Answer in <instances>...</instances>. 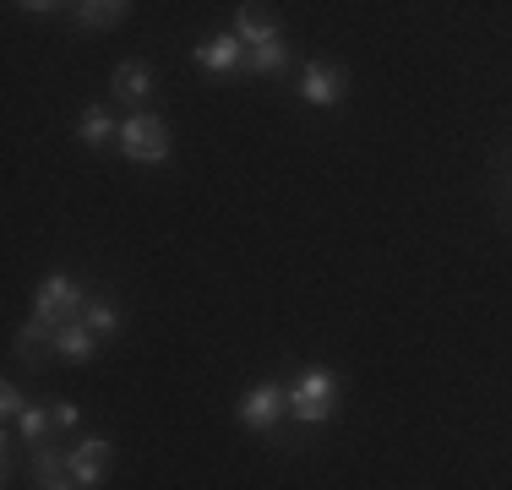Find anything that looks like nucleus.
Listing matches in <instances>:
<instances>
[{"mask_svg":"<svg viewBox=\"0 0 512 490\" xmlns=\"http://www.w3.org/2000/svg\"><path fill=\"white\" fill-rule=\"evenodd\" d=\"M126 17H131L126 0H88V6H77V22H82V28H120Z\"/></svg>","mask_w":512,"mask_h":490,"instance_id":"13","label":"nucleus"},{"mask_svg":"<svg viewBox=\"0 0 512 490\" xmlns=\"http://www.w3.org/2000/svg\"><path fill=\"white\" fill-rule=\"evenodd\" d=\"M50 425H55V414L44 409V403H33V409L17 420V431H22V441H28V447H44V436H50Z\"/></svg>","mask_w":512,"mask_h":490,"instance_id":"15","label":"nucleus"},{"mask_svg":"<svg viewBox=\"0 0 512 490\" xmlns=\"http://www.w3.org/2000/svg\"><path fill=\"white\" fill-rule=\"evenodd\" d=\"M120 153L131 158V164H164L169 158V126L158 115H126L120 120Z\"/></svg>","mask_w":512,"mask_h":490,"instance_id":"2","label":"nucleus"},{"mask_svg":"<svg viewBox=\"0 0 512 490\" xmlns=\"http://www.w3.org/2000/svg\"><path fill=\"white\" fill-rule=\"evenodd\" d=\"M235 39L246 44V55H251V49H262V44L284 39V33H278V22L267 17L262 6H240V17H235Z\"/></svg>","mask_w":512,"mask_h":490,"instance_id":"9","label":"nucleus"},{"mask_svg":"<svg viewBox=\"0 0 512 490\" xmlns=\"http://www.w3.org/2000/svg\"><path fill=\"white\" fill-rule=\"evenodd\" d=\"M300 98H306L311 109L344 104V71L327 66V60H306V71H300Z\"/></svg>","mask_w":512,"mask_h":490,"instance_id":"5","label":"nucleus"},{"mask_svg":"<svg viewBox=\"0 0 512 490\" xmlns=\"http://www.w3.org/2000/svg\"><path fill=\"white\" fill-rule=\"evenodd\" d=\"M235 414H240V425H251V431H273V425L289 414V392L278 382H256V387L240 392Z\"/></svg>","mask_w":512,"mask_h":490,"instance_id":"4","label":"nucleus"},{"mask_svg":"<svg viewBox=\"0 0 512 490\" xmlns=\"http://www.w3.org/2000/svg\"><path fill=\"white\" fill-rule=\"evenodd\" d=\"M28 409H33V403H28V398H22V392H17V387H11V382H6V387H0V414H6V420H11V425H17V420H22V414H28Z\"/></svg>","mask_w":512,"mask_h":490,"instance_id":"17","label":"nucleus"},{"mask_svg":"<svg viewBox=\"0 0 512 490\" xmlns=\"http://www.w3.org/2000/svg\"><path fill=\"white\" fill-rule=\"evenodd\" d=\"M109 137H120V120L109 115L104 104L82 109V120H77V142H88V147H104Z\"/></svg>","mask_w":512,"mask_h":490,"instance_id":"11","label":"nucleus"},{"mask_svg":"<svg viewBox=\"0 0 512 490\" xmlns=\"http://www.w3.org/2000/svg\"><path fill=\"white\" fill-rule=\"evenodd\" d=\"M191 60H197L202 71H213V77H229V71L246 66V44H240L235 33H218V39H202L191 49Z\"/></svg>","mask_w":512,"mask_h":490,"instance_id":"7","label":"nucleus"},{"mask_svg":"<svg viewBox=\"0 0 512 490\" xmlns=\"http://www.w3.org/2000/svg\"><path fill=\"white\" fill-rule=\"evenodd\" d=\"M50 349L60 354V360H71V365H88V360H93V349H99V333H93V327L77 316V322H66V327L55 333Z\"/></svg>","mask_w":512,"mask_h":490,"instance_id":"8","label":"nucleus"},{"mask_svg":"<svg viewBox=\"0 0 512 490\" xmlns=\"http://www.w3.org/2000/svg\"><path fill=\"white\" fill-rule=\"evenodd\" d=\"M28 474H33V485H55V480H66L71 474V452H55V447H33V463H28Z\"/></svg>","mask_w":512,"mask_h":490,"instance_id":"12","label":"nucleus"},{"mask_svg":"<svg viewBox=\"0 0 512 490\" xmlns=\"http://www.w3.org/2000/svg\"><path fill=\"white\" fill-rule=\"evenodd\" d=\"M55 425H60V431H77V425H82V409H77V403H55Z\"/></svg>","mask_w":512,"mask_h":490,"instance_id":"18","label":"nucleus"},{"mask_svg":"<svg viewBox=\"0 0 512 490\" xmlns=\"http://www.w3.org/2000/svg\"><path fill=\"white\" fill-rule=\"evenodd\" d=\"M109 458H115V447H109L104 436H88L71 447V480H77L82 490H93L109 474Z\"/></svg>","mask_w":512,"mask_h":490,"instance_id":"6","label":"nucleus"},{"mask_svg":"<svg viewBox=\"0 0 512 490\" xmlns=\"http://www.w3.org/2000/svg\"><path fill=\"white\" fill-rule=\"evenodd\" d=\"M82 322H88L93 333L104 338V333H120V322H126V316H120L109 300H88V311H82Z\"/></svg>","mask_w":512,"mask_h":490,"instance_id":"16","label":"nucleus"},{"mask_svg":"<svg viewBox=\"0 0 512 490\" xmlns=\"http://www.w3.org/2000/svg\"><path fill=\"white\" fill-rule=\"evenodd\" d=\"M109 88H115V98H131V104H142V98H153V71L148 66H115V77H109Z\"/></svg>","mask_w":512,"mask_h":490,"instance_id":"10","label":"nucleus"},{"mask_svg":"<svg viewBox=\"0 0 512 490\" xmlns=\"http://www.w3.org/2000/svg\"><path fill=\"white\" fill-rule=\"evenodd\" d=\"M246 66H251V71H262V77H273V71H284V66H289V44H284V39H273V44L251 49Z\"/></svg>","mask_w":512,"mask_h":490,"instance_id":"14","label":"nucleus"},{"mask_svg":"<svg viewBox=\"0 0 512 490\" xmlns=\"http://www.w3.org/2000/svg\"><path fill=\"white\" fill-rule=\"evenodd\" d=\"M44 490H82L77 480H71V474H66V480H55V485H44Z\"/></svg>","mask_w":512,"mask_h":490,"instance_id":"19","label":"nucleus"},{"mask_svg":"<svg viewBox=\"0 0 512 490\" xmlns=\"http://www.w3.org/2000/svg\"><path fill=\"white\" fill-rule=\"evenodd\" d=\"M82 311H88V294H82V284H71L66 273H50L39 284V294H33V316H39V322H50L55 333L66 322H77Z\"/></svg>","mask_w":512,"mask_h":490,"instance_id":"3","label":"nucleus"},{"mask_svg":"<svg viewBox=\"0 0 512 490\" xmlns=\"http://www.w3.org/2000/svg\"><path fill=\"white\" fill-rule=\"evenodd\" d=\"M284 392H289V414H295L300 425H322V420H333V414H338L333 371H306L295 387H284Z\"/></svg>","mask_w":512,"mask_h":490,"instance_id":"1","label":"nucleus"}]
</instances>
